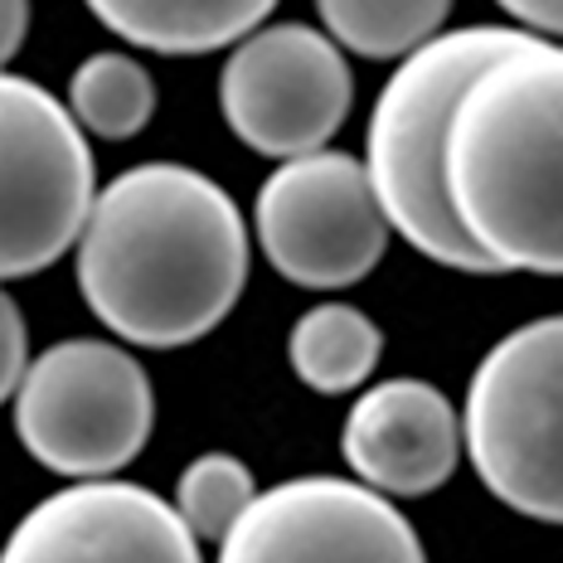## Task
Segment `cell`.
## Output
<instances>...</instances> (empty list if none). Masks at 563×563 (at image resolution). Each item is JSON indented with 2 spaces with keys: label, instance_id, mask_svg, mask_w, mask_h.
Segmentation results:
<instances>
[{
  "label": "cell",
  "instance_id": "cell-1",
  "mask_svg": "<svg viewBox=\"0 0 563 563\" xmlns=\"http://www.w3.org/2000/svg\"><path fill=\"white\" fill-rule=\"evenodd\" d=\"M249 224L214 175L146 161L98 190L74 273L117 340L180 350L229 321L249 287Z\"/></svg>",
  "mask_w": 563,
  "mask_h": 563
},
{
  "label": "cell",
  "instance_id": "cell-2",
  "mask_svg": "<svg viewBox=\"0 0 563 563\" xmlns=\"http://www.w3.org/2000/svg\"><path fill=\"white\" fill-rule=\"evenodd\" d=\"M442 190L490 273L563 277V40L525 30L466 84Z\"/></svg>",
  "mask_w": 563,
  "mask_h": 563
},
{
  "label": "cell",
  "instance_id": "cell-3",
  "mask_svg": "<svg viewBox=\"0 0 563 563\" xmlns=\"http://www.w3.org/2000/svg\"><path fill=\"white\" fill-rule=\"evenodd\" d=\"M520 34V25H462L418 44L408 58H398L365 126V170L379 209L389 214V229L413 253L452 273L490 277L486 257L466 243L442 190L448 126L466 84Z\"/></svg>",
  "mask_w": 563,
  "mask_h": 563
},
{
  "label": "cell",
  "instance_id": "cell-4",
  "mask_svg": "<svg viewBox=\"0 0 563 563\" xmlns=\"http://www.w3.org/2000/svg\"><path fill=\"white\" fill-rule=\"evenodd\" d=\"M462 432L481 486L500 506L563 525V316L515 325L481 355Z\"/></svg>",
  "mask_w": 563,
  "mask_h": 563
},
{
  "label": "cell",
  "instance_id": "cell-5",
  "mask_svg": "<svg viewBox=\"0 0 563 563\" xmlns=\"http://www.w3.org/2000/svg\"><path fill=\"white\" fill-rule=\"evenodd\" d=\"M15 438L44 472L108 481L136 462L156 428V389L126 345L74 335L40 350L10 398Z\"/></svg>",
  "mask_w": 563,
  "mask_h": 563
},
{
  "label": "cell",
  "instance_id": "cell-6",
  "mask_svg": "<svg viewBox=\"0 0 563 563\" xmlns=\"http://www.w3.org/2000/svg\"><path fill=\"white\" fill-rule=\"evenodd\" d=\"M98 199L88 132L68 102L0 68V282L54 267Z\"/></svg>",
  "mask_w": 563,
  "mask_h": 563
},
{
  "label": "cell",
  "instance_id": "cell-7",
  "mask_svg": "<svg viewBox=\"0 0 563 563\" xmlns=\"http://www.w3.org/2000/svg\"><path fill=\"white\" fill-rule=\"evenodd\" d=\"M253 233L282 282L307 291H345L379 267L394 229L365 161L325 146L277 161L257 185Z\"/></svg>",
  "mask_w": 563,
  "mask_h": 563
},
{
  "label": "cell",
  "instance_id": "cell-8",
  "mask_svg": "<svg viewBox=\"0 0 563 563\" xmlns=\"http://www.w3.org/2000/svg\"><path fill=\"white\" fill-rule=\"evenodd\" d=\"M355 108V78L345 49L301 20L253 30L239 40L219 74V112L229 132L267 161L325 151Z\"/></svg>",
  "mask_w": 563,
  "mask_h": 563
},
{
  "label": "cell",
  "instance_id": "cell-9",
  "mask_svg": "<svg viewBox=\"0 0 563 563\" xmlns=\"http://www.w3.org/2000/svg\"><path fill=\"white\" fill-rule=\"evenodd\" d=\"M214 563H428V549L384 490L311 472L257 490Z\"/></svg>",
  "mask_w": 563,
  "mask_h": 563
},
{
  "label": "cell",
  "instance_id": "cell-10",
  "mask_svg": "<svg viewBox=\"0 0 563 563\" xmlns=\"http://www.w3.org/2000/svg\"><path fill=\"white\" fill-rule=\"evenodd\" d=\"M0 563H205L175 500L136 481H68L15 520Z\"/></svg>",
  "mask_w": 563,
  "mask_h": 563
},
{
  "label": "cell",
  "instance_id": "cell-11",
  "mask_svg": "<svg viewBox=\"0 0 563 563\" xmlns=\"http://www.w3.org/2000/svg\"><path fill=\"white\" fill-rule=\"evenodd\" d=\"M340 456L350 476L389 500L432 496L456 476L466 432L456 404L428 379H379L350 404L340 428Z\"/></svg>",
  "mask_w": 563,
  "mask_h": 563
},
{
  "label": "cell",
  "instance_id": "cell-12",
  "mask_svg": "<svg viewBox=\"0 0 563 563\" xmlns=\"http://www.w3.org/2000/svg\"><path fill=\"white\" fill-rule=\"evenodd\" d=\"M84 5L98 25H108L132 49L199 58L233 49L253 30H263L277 0H84Z\"/></svg>",
  "mask_w": 563,
  "mask_h": 563
},
{
  "label": "cell",
  "instance_id": "cell-13",
  "mask_svg": "<svg viewBox=\"0 0 563 563\" xmlns=\"http://www.w3.org/2000/svg\"><path fill=\"white\" fill-rule=\"evenodd\" d=\"M384 360V331L369 321V311L350 301H321L307 316H297L287 335V365L307 389L340 398L369 384V374Z\"/></svg>",
  "mask_w": 563,
  "mask_h": 563
},
{
  "label": "cell",
  "instance_id": "cell-14",
  "mask_svg": "<svg viewBox=\"0 0 563 563\" xmlns=\"http://www.w3.org/2000/svg\"><path fill=\"white\" fill-rule=\"evenodd\" d=\"M64 102L88 136L132 141L156 112V78L146 74V64L136 54L98 49L74 68Z\"/></svg>",
  "mask_w": 563,
  "mask_h": 563
},
{
  "label": "cell",
  "instance_id": "cell-15",
  "mask_svg": "<svg viewBox=\"0 0 563 563\" xmlns=\"http://www.w3.org/2000/svg\"><path fill=\"white\" fill-rule=\"evenodd\" d=\"M321 30L360 58H408L438 40L452 0H316Z\"/></svg>",
  "mask_w": 563,
  "mask_h": 563
},
{
  "label": "cell",
  "instance_id": "cell-16",
  "mask_svg": "<svg viewBox=\"0 0 563 563\" xmlns=\"http://www.w3.org/2000/svg\"><path fill=\"white\" fill-rule=\"evenodd\" d=\"M253 500H257V481L249 462L233 452H199L175 481V510L185 515V525L195 530L199 544H219L243 520V510Z\"/></svg>",
  "mask_w": 563,
  "mask_h": 563
},
{
  "label": "cell",
  "instance_id": "cell-17",
  "mask_svg": "<svg viewBox=\"0 0 563 563\" xmlns=\"http://www.w3.org/2000/svg\"><path fill=\"white\" fill-rule=\"evenodd\" d=\"M30 331H25V316H20V301L0 287V404H10L30 369Z\"/></svg>",
  "mask_w": 563,
  "mask_h": 563
},
{
  "label": "cell",
  "instance_id": "cell-18",
  "mask_svg": "<svg viewBox=\"0 0 563 563\" xmlns=\"http://www.w3.org/2000/svg\"><path fill=\"white\" fill-rule=\"evenodd\" d=\"M496 5L520 30L544 34V40H563V0H496Z\"/></svg>",
  "mask_w": 563,
  "mask_h": 563
},
{
  "label": "cell",
  "instance_id": "cell-19",
  "mask_svg": "<svg viewBox=\"0 0 563 563\" xmlns=\"http://www.w3.org/2000/svg\"><path fill=\"white\" fill-rule=\"evenodd\" d=\"M30 0H0V68H10V58L20 54L30 34Z\"/></svg>",
  "mask_w": 563,
  "mask_h": 563
}]
</instances>
